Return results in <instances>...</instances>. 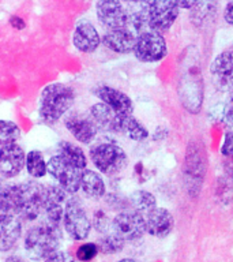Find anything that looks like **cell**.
<instances>
[{
    "label": "cell",
    "instance_id": "d4e9b609",
    "mask_svg": "<svg viewBox=\"0 0 233 262\" xmlns=\"http://www.w3.org/2000/svg\"><path fill=\"white\" fill-rule=\"evenodd\" d=\"M25 168L33 179H41L48 173V161L40 150H30L26 153Z\"/></svg>",
    "mask_w": 233,
    "mask_h": 262
},
{
    "label": "cell",
    "instance_id": "8fae6325",
    "mask_svg": "<svg viewBox=\"0 0 233 262\" xmlns=\"http://www.w3.org/2000/svg\"><path fill=\"white\" fill-rule=\"evenodd\" d=\"M96 15L98 22L106 30L127 28L128 12L122 0H97Z\"/></svg>",
    "mask_w": 233,
    "mask_h": 262
},
{
    "label": "cell",
    "instance_id": "f1b7e54d",
    "mask_svg": "<svg viewBox=\"0 0 233 262\" xmlns=\"http://www.w3.org/2000/svg\"><path fill=\"white\" fill-rule=\"evenodd\" d=\"M20 138V128L15 122L0 119V146L18 142Z\"/></svg>",
    "mask_w": 233,
    "mask_h": 262
},
{
    "label": "cell",
    "instance_id": "5b68a950",
    "mask_svg": "<svg viewBox=\"0 0 233 262\" xmlns=\"http://www.w3.org/2000/svg\"><path fill=\"white\" fill-rule=\"evenodd\" d=\"M63 227L73 241H86L91 231V220L77 196L68 198L63 214Z\"/></svg>",
    "mask_w": 233,
    "mask_h": 262
},
{
    "label": "cell",
    "instance_id": "74e56055",
    "mask_svg": "<svg viewBox=\"0 0 233 262\" xmlns=\"http://www.w3.org/2000/svg\"><path fill=\"white\" fill-rule=\"evenodd\" d=\"M4 262H26V261H25L24 258L20 257V255L12 254V255H8V257L4 259Z\"/></svg>",
    "mask_w": 233,
    "mask_h": 262
},
{
    "label": "cell",
    "instance_id": "f35d334b",
    "mask_svg": "<svg viewBox=\"0 0 233 262\" xmlns=\"http://www.w3.org/2000/svg\"><path fill=\"white\" fill-rule=\"evenodd\" d=\"M116 262H139L136 259H132V258H123L120 261H116Z\"/></svg>",
    "mask_w": 233,
    "mask_h": 262
},
{
    "label": "cell",
    "instance_id": "d590c367",
    "mask_svg": "<svg viewBox=\"0 0 233 262\" xmlns=\"http://www.w3.org/2000/svg\"><path fill=\"white\" fill-rule=\"evenodd\" d=\"M224 116L225 119H226V122L233 126V94H232V97H230V100H229L228 104H226V106H225Z\"/></svg>",
    "mask_w": 233,
    "mask_h": 262
},
{
    "label": "cell",
    "instance_id": "9c48e42d",
    "mask_svg": "<svg viewBox=\"0 0 233 262\" xmlns=\"http://www.w3.org/2000/svg\"><path fill=\"white\" fill-rule=\"evenodd\" d=\"M180 8L175 0H151L149 7V28L158 33L168 32L179 16Z\"/></svg>",
    "mask_w": 233,
    "mask_h": 262
},
{
    "label": "cell",
    "instance_id": "8d00e7d4",
    "mask_svg": "<svg viewBox=\"0 0 233 262\" xmlns=\"http://www.w3.org/2000/svg\"><path fill=\"white\" fill-rule=\"evenodd\" d=\"M176 4L179 6V8H183V10H191L198 4L199 0H175Z\"/></svg>",
    "mask_w": 233,
    "mask_h": 262
},
{
    "label": "cell",
    "instance_id": "7a4b0ae2",
    "mask_svg": "<svg viewBox=\"0 0 233 262\" xmlns=\"http://www.w3.org/2000/svg\"><path fill=\"white\" fill-rule=\"evenodd\" d=\"M63 241V232L59 225L42 223L34 225L25 235L24 247L32 261H42L57 251Z\"/></svg>",
    "mask_w": 233,
    "mask_h": 262
},
{
    "label": "cell",
    "instance_id": "ac0fdd59",
    "mask_svg": "<svg viewBox=\"0 0 233 262\" xmlns=\"http://www.w3.org/2000/svg\"><path fill=\"white\" fill-rule=\"evenodd\" d=\"M22 236V223L18 216L0 213V251L6 253L16 246Z\"/></svg>",
    "mask_w": 233,
    "mask_h": 262
},
{
    "label": "cell",
    "instance_id": "5bb4252c",
    "mask_svg": "<svg viewBox=\"0 0 233 262\" xmlns=\"http://www.w3.org/2000/svg\"><path fill=\"white\" fill-rule=\"evenodd\" d=\"M64 126L69 134L77 139L79 143L90 145L97 138L98 127L93 119L87 118L82 114H73L67 116L64 120Z\"/></svg>",
    "mask_w": 233,
    "mask_h": 262
},
{
    "label": "cell",
    "instance_id": "cb8c5ba5",
    "mask_svg": "<svg viewBox=\"0 0 233 262\" xmlns=\"http://www.w3.org/2000/svg\"><path fill=\"white\" fill-rule=\"evenodd\" d=\"M19 184H3L0 188V213L19 216Z\"/></svg>",
    "mask_w": 233,
    "mask_h": 262
},
{
    "label": "cell",
    "instance_id": "484cf974",
    "mask_svg": "<svg viewBox=\"0 0 233 262\" xmlns=\"http://www.w3.org/2000/svg\"><path fill=\"white\" fill-rule=\"evenodd\" d=\"M59 155L75 164L77 167L81 169H86L87 168V157H86L85 151L81 146H78L77 143L69 142V141H61L57 146Z\"/></svg>",
    "mask_w": 233,
    "mask_h": 262
},
{
    "label": "cell",
    "instance_id": "44dd1931",
    "mask_svg": "<svg viewBox=\"0 0 233 262\" xmlns=\"http://www.w3.org/2000/svg\"><path fill=\"white\" fill-rule=\"evenodd\" d=\"M213 77L220 85L230 86L233 83V49L220 53L210 67Z\"/></svg>",
    "mask_w": 233,
    "mask_h": 262
},
{
    "label": "cell",
    "instance_id": "d6986e66",
    "mask_svg": "<svg viewBox=\"0 0 233 262\" xmlns=\"http://www.w3.org/2000/svg\"><path fill=\"white\" fill-rule=\"evenodd\" d=\"M102 44L112 52L127 55L134 51L136 34L131 32L128 28L114 29V30H106L104 37L101 38Z\"/></svg>",
    "mask_w": 233,
    "mask_h": 262
},
{
    "label": "cell",
    "instance_id": "4dcf8cb0",
    "mask_svg": "<svg viewBox=\"0 0 233 262\" xmlns=\"http://www.w3.org/2000/svg\"><path fill=\"white\" fill-rule=\"evenodd\" d=\"M98 253L100 251H98L97 243H94V242L82 243L77 250V259L79 262H90L97 257Z\"/></svg>",
    "mask_w": 233,
    "mask_h": 262
},
{
    "label": "cell",
    "instance_id": "4fadbf2b",
    "mask_svg": "<svg viewBox=\"0 0 233 262\" xmlns=\"http://www.w3.org/2000/svg\"><path fill=\"white\" fill-rule=\"evenodd\" d=\"M26 164V151L18 143L0 146V176L12 179L20 175Z\"/></svg>",
    "mask_w": 233,
    "mask_h": 262
},
{
    "label": "cell",
    "instance_id": "ba28073f",
    "mask_svg": "<svg viewBox=\"0 0 233 262\" xmlns=\"http://www.w3.org/2000/svg\"><path fill=\"white\" fill-rule=\"evenodd\" d=\"M207 167V160H206V151H204L203 143L199 141H190L185 153V164H184V173L185 178L190 179L187 183L188 187H196L198 191L200 188V182L203 179L204 172ZM190 191V192H191Z\"/></svg>",
    "mask_w": 233,
    "mask_h": 262
},
{
    "label": "cell",
    "instance_id": "ffe728a7",
    "mask_svg": "<svg viewBox=\"0 0 233 262\" xmlns=\"http://www.w3.org/2000/svg\"><path fill=\"white\" fill-rule=\"evenodd\" d=\"M90 118L97 124L98 130L106 133H118V124L120 114L114 112L104 102H96L90 106Z\"/></svg>",
    "mask_w": 233,
    "mask_h": 262
},
{
    "label": "cell",
    "instance_id": "6da1fadb",
    "mask_svg": "<svg viewBox=\"0 0 233 262\" xmlns=\"http://www.w3.org/2000/svg\"><path fill=\"white\" fill-rule=\"evenodd\" d=\"M77 94L71 86L56 82L45 86L40 96L38 115L46 124H56L75 102Z\"/></svg>",
    "mask_w": 233,
    "mask_h": 262
},
{
    "label": "cell",
    "instance_id": "7402d4cb",
    "mask_svg": "<svg viewBox=\"0 0 233 262\" xmlns=\"http://www.w3.org/2000/svg\"><path fill=\"white\" fill-rule=\"evenodd\" d=\"M81 190L89 200H100L105 195L106 186L102 176L93 169H83L81 179Z\"/></svg>",
    "mask_w": 233,
    "mask_h": 262
},
{
    "label": "cell",
    "instance_id": "d6a6232c",
    "mask_svg": "<svg viewBox=\"0 0 233 262\" xmlns=\"http://www.w3.org/2000/svg\"><path fill=\"white\" fill-rule=\"evenodd\" d=\"M44 262H73V258L69 257L68 253L57 250V251H55V253L45 258Z\"/></svg>",
    "mask_w": 233,
    "mask_h": 262
},
{
    "label": "cell",
    "instance_id": "83f0119b",
    "mask_svg": "<svg viewBox=\"0 0 233 262\" xmlns=\"http://www.w3.org/2000/svg\"><path fill=\"white\" fill-rule=\"evenodd\" d=\"M124 245H126V241L116 232L106 233L97 243L98 251L102 254H109V255L120 253L124 249Z\"/></svg>",
    "mask_w": 233,
    "mask_h": 262
},
{
    "label": "cell",
    "instance_id": "60d3db41",
    "mask_svg": "<svg viewBox=\"0 0 233 262\" xmlns=\"http://www.w3.org/2000/svg\"><path fill=\"white\" fill-rule=\"evenodd\" d=\"M3 182H2V180H0V188H2V187H3Z\"/></svg>",
    "mask_w": 233,
    "mask_h": 262
},
{
    "label": "cell",
    "instance_id": "52a82bcc",
    "mask_svg": "<svg viewBox=\"0 0 233 262\" xmlns=\"http://www.w3.org/2000/svg\"><path fill=\"white\" fill-rule=\"evenodd\" d=\"M44 184L29 180L19 183V216L25 221H34L42 213Z\"/></svg>",
    "mask_w": 233,
    "mask_h": 262
},
{
    "label": "cell",
    "instance_id": "1f68e13d",
    "mask_svg": "<svg viewBox=\"0 0 233 262\" xmlns=\"http://www.w3.org/2000/svg\"><path fill=\"white\" fill-rule=\"evenodd\" d=\"M109 219H108V214H106L102 209H98L93 213V220H91V227H94V229L97 232H106V229L109 228Z\"/></svg>",
    "mask_w": 233,
    "mask_h": 262
},
{
    "label": "cell",
    "instance_id": "30bf717a",
    "mask_svg": "<svg viewBox=\"0 0 233 262\" xmlns=\"http://www.w3.org/2000/svg\"><path fill=\"white\" fill-rule=\"evenodd\" d=\"M112 228L126 242L138 241L146 233L145 216L135 209L123 210L112 220Z\"/></svg>",
    "mask_w": 233,
    "mask_h": 262
},
{
    "label": "cell",
    "instance_id": "2e32d148",
    "mask_svg": "<svg viewBox=\"0 0 233 262\" xmlns=\"http://www.w3.org/2000/svg\"><path fill=\"white\" fill-rule=\"evenodd\" d=\"M145 216V224H146V232L151 236L165 237L173 231L175 227V219L169 210L164 208L151 209Z\"/></svg>",
    "mask_w": 233,
    "mask_h": 262
},
{
    "label": "cell",
    "instance_id": "e575fe53",
    "mask_svg": "<svg viewBox=\"0 0 233 262\" xmlns=\"http://www.w3.org/2000/svg\"><path fill=\"white\" fill-rule=\"evenodd\" d=\"M8 22H10V25H11L15 30H24V29L26 28V22H25V19L18 15H12Z\"/></svg>",
    "mask_w": 233,
    "mask_h": 262
},
{
    "label": "cell",
    "instance_id": "277c9868",
    "mask_svg": "<svg viewBox=\"0 0 233 262\" xmlns=\"http://www.w3.org/2000/svg\"><path fill=\"white\" fill-rule=\"evenodd\" d=\"M48 173L69 195H74L81 190L83 169L77 167L59 153L48 160Z\"/></svg>",
    "mask_w": 233,
    "mask_h": 262
},
{
    "label": "cell",
    "instance_id": "836d02e7",
    "mask_svg": "<svg viewBox=\"0 0 233 262\" xmlns=\"http://www.w3.org/2000/svg\"><path fill=\"white\" fill-rule=\"evenodd\" d=\"M224 19L228 25L233 26V0H229L224 10Z\"/></svg>",
    "mask_w": 233,
    "mask_h": 262
},
{
    "label": "cell",
    "instance_id": "ab89813d",
    "mask_svg": "<svg viewBox=\"0 0 233 262\" xmlns=\"http://www.w3.org/2000/svg\"><path fill=\"white\" fill-rule=\"evenodd\" d=\"M124 3H134V2H138V0H122Z\"/></svg>",
    "mask_w": 233,
    "mask_h": 262
},
{
    "label": "cell",
    "instance_id": "f546056e",
    "mask_svg": "<svg viewBox=\"0 0 233 262\" xmlns=\"http://www.w3.org/2000/svg\"><path fill=\"white\" fill-rule=\"evenodd\" d=\"M221 156L224 161V169L233 179V131H228L225 134L224 142L221 146Z\"/></svg>",
    "mask_w": 233,
    "mask_h": 262
},
{
    "label": "cell",
    "instance_id": "4316f807",
    "mask_svg": "<svg viewBox=\"0 0 233 262\" xmlns=\"http://www.w3.org/2000/svg\"><path fill=\"white\" fill-rule=\"evenodd\" d=\"M130 202L131 206L142 214H146L147 212H150L151 209L157 206L155 196L146 190H136V191L131 192Z\"/></svg>",
    "mask_w": 233,
    "mask_h": 262
},
{
    "label": "cell",
    "instance_id": "603a6c76",
    "mask_svg": "<svg viewBox=\"0 0 233 262\" xmlns=\"http://www.w3.org/2000/svg\"><path fill=\"white\" fill-rule=\"evenodd\" d=\"M119 134L126 135L127 138L132 139L135 142H142L149 137V131L138 119L134 118L132 114H120L118 124Z\"/></svg>",
    "mask_w": 233,
    "mask_h": 262
},
{
    "label": "cell",
    "instance_id": "b9f144b4",
    "mask_svg": "<svg viewBox=\"0 0 233 262\" xmlns=\"http://www.w3.org/2000/svg\"><path fill=\"white\" fill-rule=\"evenodd\" d=\"M230 89H232V92H233V83H232V85H230Z\"/></svg>",
    "mask_w": 233,
    "mask_h": 262
},
{
    "label": "cell",
    "instance_id": "9a60e30c",
    "mask_svg": "<svg viewBox=\"0 0 233 262\" xmlns=\"http://www.w3.org/2000/svg\"><path fill=\"white\" fill-rule=\"evenodd\" d=\"M74 47L82 53H94L101 45V37L90 20H79L73 33Z\"/></svg>",
    "mask_w": 233,
    "mask_h": 262
},
{
    "label": "cell",
    "instance_id": "7c38bea8",
    "mask_svg": "<svg viewBox=\"0 0 233 262\" xmlns=\"http://www.w3.org/2000/svg\"><path fill=\"white\" fill-rule=\"evenodd\" d=\"M68 198V192L63 190L59 184H45L42 192V212L49 223L60 224Z\"/></svg>",
    "mask_w": 233,
    "mask_h": 262
},
{
    "label": "cell",
    "instance_id": "8992f818",
    "mask_svg": "<svg viewBox=\"0 0 233 262\" xmlns=\"http://www.w3.org/2000/svg\"><path fill=\"white\" fill-rule=\"evenodd\" d=\"M167 41L161 33L146 30L136 36L132 53L142 63H155L167 56Z\"/></svg>",
    "mask_w": 233,
    "mask_h": 262
},
{
    "label": "cell",
    "instance_id": "3957f363",
    "mask_svg": "<svg viewBox=\"0 0 233 262\" xmlns=\"http://www.w3.org/2000/svg\"><path fill=\"white\" fill-rule=\"evenodd\" d=\"M89 157L98 172L106 176L118 175L128 164V156L124 149L110 141L94 143L90 147Z\"/></svg>",
    "mask_w": 233,
    "mask_h": 262
},
{
    "label": "cell",
    "instance_id": "e0dca14e",
    "mask_svg": "<svg viewBox=\"0 0 233 262\" xmlns=\"http://www.w3.org/2000/svg\"><path fill=\"white\" fill-rule=\"evenodd\" d=\"M94 94L101 100V102L110 106L118 114H132V111H134L132 100L124 92L116 89V88L108 85L98 86L94 90Z\"/></svg>",
    "mask_w": 233,
    "mask_h": 262
}]
</instances>
